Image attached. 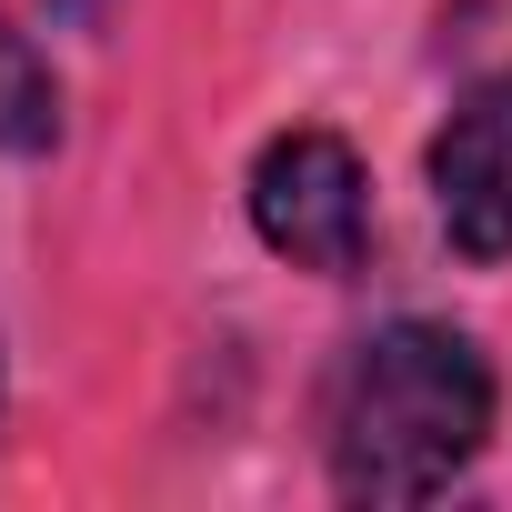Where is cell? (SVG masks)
<instances>
[{
  "label": "cell",
  "mask_w": 512,
  "mask_h": 512,
  "mask_svg": "<svg viewBox=\"0 0 512 512\" xmlns=\"http://www.w3.org/2000/svg\"><path fill=\"white\" fill-rule=\"evenodd\" d=\"M502 422V372L462 322L402 312L362 332L322 402V472L342 502H432L452 492Z\"/></svg>",
  "instance_id": "obj_1"
},
{
  "label": "cell",
  "mask_w": 512,
  "mask_h": 512,
  "mask_svg": "<svg viewBox=\"0 0 512 512\" xmlns=\"http://www.w3.org/2000/svg\"><path fill=\"white\" fill-rule=\"evenodd\" d=\"M241 211H251V241L312 282H352L372 262V161L332 121H292L251 151Z\"/></svg>",
  "instance_id": "obj_2"
},
{
  "label": "cell",
  "mask_w": 512,
  "mask_h": 512,
  "mask_svg": "<svg viewBox=\"0 0 512 512\" xmlns=\"http://www.w3.org/2000/svg\"><path fill=\"white\" fill-rule=\"evenodd\" d=\"M422 191H432V221L442 241L462 251L472 272H502L512 262V61L482 71L422 141Z\"/></svg>",
  "instance_id": "obj_3"
},
{
  "label": "cell",
  "mask_w": 512,
  "mask_h": 512,
  "mask_svg": "<svg viewBox=\"0 0 512 512\" xmlns=\"http://www.w3.org/2000/svg\"><path fill=\"white\" fill-rule=\"evenodd\" d=\"M31 151H61V81L41 41L0 11V161H31Z\"/></svg>",
  "instance_id": "obj_4"
}]
</instances>
